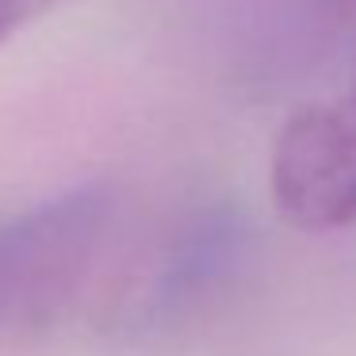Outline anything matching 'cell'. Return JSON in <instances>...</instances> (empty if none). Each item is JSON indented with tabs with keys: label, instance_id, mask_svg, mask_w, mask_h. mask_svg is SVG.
<instances>
[{
	"label": "cell",
	"instance_id": "obj_1",
	"mask_svg": "<svg viewBox=\"0 0 356 356\" xmlns=\"http://www.w3.org/2000/svg\"><path fill=\"white\" fill-rule=\"evenodd\" d=\"M127 245V203L115 188H77L0 222V341L70 318L100 291Z\"/></svg>",
	"mask_w": 356,
	"mask_h": 356
},
{
	"label": "cell",
	"instance_id": "obj_2",
	"mask_svg": "<svg viewBox=\"0 0 356 356\" xmlns=\"http://www.w3.org/2000/svg\"><path fill=\"white\" fill-rule=\"evenodd\" d=\"M272 200L299 230L356 222V81L287 119L272 146Z\"/></svg>",
	"mask_w": 356,
	"mask_h": 356
},
{
	"label": "cell",
	"instance_id": "obj_3",
	"mask_svg": "<svg viewBox=\"0 0 356 356\" xmlns=\"http://www.w3.org/2000/svg\"><path fill=\"white\" fill-rule=\"evenodd\" d=\"M54 4H62V0H0V42L24 24L39 19L42 12H50Z\"/></svg>",
	"mask_w": 356,
	"mask_h": 356
},
{
	"label": "cell",
	"instance_id": "obj_4",
	"mask_svg": "<svg viewBox=\"0 0 356 356\" xmlns=\"http://www.w3.org/2000/svg\"><path fill=\"white\" fill-rule=\"evenodd\" d=\"M333 8H337V16H345L348 24H356V0H333Z\"/></svg>",
	"mask_w": 356,
	"mask_h": 356
}]
</instances>
